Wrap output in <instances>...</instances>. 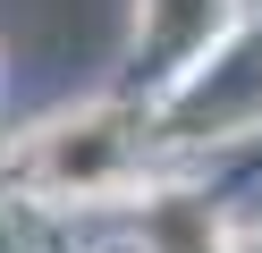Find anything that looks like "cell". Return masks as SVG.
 Segmentation results:
<instances>
[{"label": "cell", "instance_id": "6da1fadb", "mask_svg": "<svg viewBox=\"0 0 262 253\" xmlns=\"http://www.w3.org/2000/svg\"><path fill=\"white\" fill-rule=\"evenodd\" d=\"M26 177L51 186V194H102V186L127 177V127L110 110H85V118H59V127L34 135V160Z\"/></svg>", "mask_w": 262, "mask_h": 253}]
</instances>
